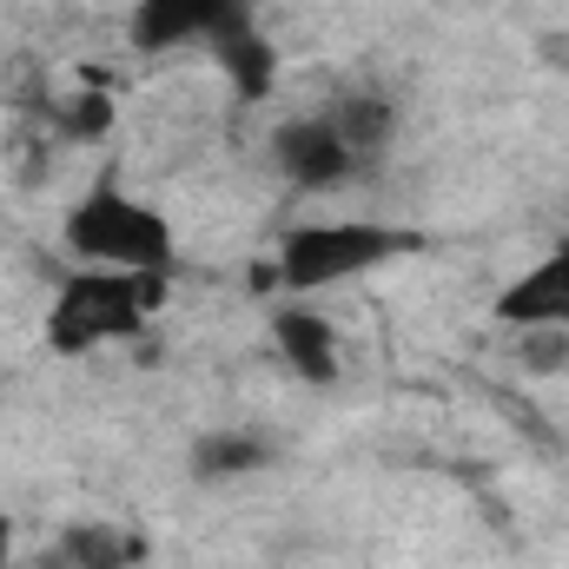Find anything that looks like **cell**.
<instances>
[{
	"label": "cell",
	"instance_id": "obj_9",
	"mask_svg": "<svg viewBox=\"0 0 569 569\" xmlns=\"http://www.w3.org/2000/svg\"><path fill=\"white\" fill-rule=\"evenodd\" d=\"M212 60L226 67V80H232V93H239L246 107H266V100L279 93V47H272V33H266L259 20L232 27V33L212 47Z\"/></svg>",
	"mask_w": 569,
	"mask_h": 569
},
{
	"label": "cell",
	"instance_id": "obj_8",
	"mask_svg": "<svg viewBox=\"0 0 569 569\" xmlns=\"http://www.w3.org/2000/svg\"><path fill=\"white\" fill-rule=\"evenodd\" d=\"M266 463H279V443L266 430H246V425L239 430H199L192 450H186V470L199 483H232V477H252Z\"/></svg>",
	"mask_w": 569,
	"mask_h": 569
},
{
	"label": "cell",
	"instance_id": "obj_13",
	"mask_svg": "<svg viewBox=\"0 0 569 569\" xmlns=\"http://www.w3.org/2000/svg\"><path fill=\"white\" fill-rule=\"evenodd\" d=\"M107 127H113V100H107V93H80V100L67 107V133H73V140H100Z\"/></svg>",
	"mask_w": 569,
	"mask_h": 569
},
{
	"label": "cell",
	"instance_id": "obj_7",
	"mask_svg": "<svg viewBox=\"0 0 569 569\" xmlns=\"http://www.w3.org/2000/svg\"><path fill=\"white\" fill-rule=\"evenodd\" d=\"M272 345H279L284 371H291L298 385H311V391L338 385V371H345L338 325H331L325 311H311V305H284L279 318H272Z\"/></svg>",
	"mask_w": 569,
	"mask_h": 569
},
{
	"label": "cell",
	"instance_id": "obj_14",
	"mask_svg": "<svg viewBox=\"0 0 569 569\" xmlns=\"http://www.w3.org/2000/svg\"><path fill=\"white\" fill-rule=\"evenodd\" d=\"M0 569H13V517L0 510Z\"/></svg>",
	"mask_w": 569,
	"mask_h": 569
},
{
	"label": "cell",
	"instance_id": "obj_2",
	"mask_svg": "<svg viewBox=\"0 0 569 569\" xmlns=\"http://www.w3.org/2000/svg\"><path fill=\"white\" fill-rule=\"evenodd\" d=\"M159 305H166V272H107V266H87V272H73L53 291V305H47V345L60 358H80V351L140 338Z\"/></svg>",
	"mask_w": 569,
	"mask_h": 569
},
{
	"label": "cell",
	"instance_id": "obj_5",
	"mask_svg": "<svg viewBox=\"0 0 569 569\" xmlns=\"http://www.w3.org/2000/svg\"><path fill=\"white\" fill-rule=\"evenodd\" d=\"M503 331H569V239H557L543 259H530L497 291Z\"/></svg>",
	"mask_w": 569,
	"mask_h": 569
},
{
	"label": "cell",
	"instance_id": "obj_4",
	"mask_svg": "<svg viewBox=\"0 0 569 569\" xmlns=\"http://www.w3.org/2000/svg\"><path fill=\"white\" fill-rule=\"evenodd\" d=\"M252 20V0H140L127 20V40L140 53H179V47H219L232 27Z\"/></svg>",
	"mask_w": 569,
	"mask_h": 569
},
{
	"label": "cell",
	"instance_id": "obj_1",
	"mask_svg": "<svg viewBox=\"0 0 569 569\" xmlns=\"http://www.w3.org/2000/svg\"><path fill=\"white\" fill-rule=\"evenodd\" d=\"M67 246L87 266H107V272H166L172 279V259H179V239H172L166 212L133 199L120 186V172H100L67 206Z\"/></svg>",
	"mask_w": 569,
	"mask_h": 569
},
{
	"label": "cell",
	"instance_id": "obj_11",
	"mask_svg": "<svg viewBox=\"0 0 569 569\" xmlns=\"http://www.w3.org/2000/svg\"><path fill=\"white\" fill-rule=\"evenodd\" d=\"M146 550H152L146 530H133V523H107V517L67 523V537H60V563L67 569H140Z\"/></svg>",
	"mask_w": 569,
	"mask_h": 569
},
{
	"label": "cell",
	"instance_id": "obj_6",
	"mask_svg": "<svg viewBox=\"0 0 569 569\" xmlns=\"http://www.w3.org/2000/svg\"><path fill=\"white\" fill-rule=\"evenodd\" d=\"M272 159L284 166V179L291 186H305V192H331V186H351L365 166L345 152V140L331 133V120L325 113H305V120H284L279 133H272Z\"/></svg>",
	"mask_w": 569,
	"mask_h": 569
},
{
	"label": "cell",
	"instance_id": "obj_12",
	"mask_svg": "<svg viewBox=\"0 0 569 569\" xmlns=\"http://www.w3.org/2000/svg\"><path fill=\"white\" fill-rule=\"evenodd\" d=\"M517 365H523L530 378L569 371V331H523V338H517Z\"/></svg>",
	"mask_w": 569,
	"mask_h": 569
},
{
	"label": "cell",
	"instance_id": "obj_10",
	"mask_svg": "<svg viewBox=\"0 0 569 569\" xmlns=\"http://www.w3.org/2000/svg\"><path fill=\"white\" fill-rule=\"evenodd\" d=\"M325 120H331V133L345 140V152L371 172L385 152H391V140H398V107L385 100V93H338L331 107H325Z\"/></svg>",
	"mask_w": 569,
	"mask_h": 569
},
{
	"label": "cell",
	"instance_id": "obj_3",
	"mask_svg": "<svg viewBox=\"0 0 569 569\" xmlns=\"http://www.w3.org/2000/svg\"><path fill=\"white\" fill-rule=\"evenodd\" d=\"M405 252H418V232H398V226H371V219L298 226L279 246V284L284 291H331V284L365 279Z\"/></svg>",
	"mask_w": 569,
	"mask_h": 569
}]
</instances>
